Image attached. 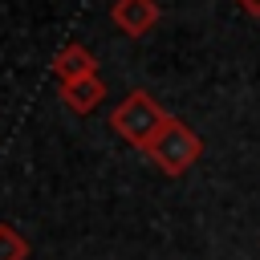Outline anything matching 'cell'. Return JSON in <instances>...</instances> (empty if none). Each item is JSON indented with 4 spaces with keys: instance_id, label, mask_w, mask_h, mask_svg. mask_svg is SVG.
<instances>
[{
    "instance_id": "cell-1",
    "label": "cell",
    "mask_w": 260,
    "mask_h": 260,
    "mask_svg": "<svg viewBox=\"0 0 260 260\" xmlns=\"http://www.w3.org/2000/svg\"><path fill=\"white\" fill-rule=\"evenodd\" d=\"M167 110L158 106V98H150L146 89H130L114 110H110V130L118 134V138H126L130 146H138V150H146L150 142H154V134L167 126Z\"/></svg>"
},
{
    "instance_id": "cell-2",
    "label": "cell",
    "mask_w": 260,
    "mask_h": 260,
    "mask_svg": "<svg viewBox=\"0 0 260 260\" xmlns=\"http://www.w3.org/2000/svg\"><path fill=\"white\" fill-rule=\"evenodd\" d=\"M162 175H171V179H179V175H187L199 158H203V138L183 122V118H167V126L154 134V142L142 150Z\"/></svg>"
},
{
    "instance_id": "cell-3",
    "label": "cell",
    "mask_w": 260,
    "mask_h": 260,
    "mask_svg": "<svg viewBox=\"0 0 260 260\" xmlns=\"http://www.w3.org/2000/svg\"><path fill=\"white\" fill-rule=\"evenodd\" d=\"M110 20L126 37H146L162 20V8H158V0H114L110 4Z\"/></svg>"
},
{
    "instance_id": "cell-4",
    "label": "cell",
    "mask_w": 260,
    "mask_h": 260,
    "mask_svg": "<svg viewBox=\"0 0 260 260\" xmlns=\"http://www.w3.org/2000/svg\"><path fill=\"white\" fill-rule=\"evenodd\" d=\"M53 73H57V81H61V85H65V81L93 77V73H98V57H93L85 45L69 41L65 49H57V57H53Z\"/></svg>"
},
{
    "instance_id": "cell-5",
    "label": "cell",
    "mask_w": 260,
    "mask_h": 260,
    "mask_svg": "<svg viewBox=\"0 0 260 260\" xmlns=\"http://www.w3.org/2000/svg\"><path fill=\"white\" fill-rule=\"evenodd\" d=\"M102 98H106V81H102L98 73L61 85V102H65V110H73V114H93V110L102 106Z\"/></svg>"
},
{
    "instance_id": "cell-6",
    "label": "cell",
    "mask_w": 260,
    "mask_h": 260,
    "mask_svg": "<svg viewBox=\"0 0 260 260\" xmlns=\"http://www.w3.org/2000/svg\"><path fill=\"white\" fill-rule=\"evenodd\" d=\"M0 260H28V240L12 223H0Z\"/></svg>"
},
{
    "instance_id": "cell-7",
    "label": "cell",
    "mask_w": 260,
    "mask_h": 260,
    "mask_svg": "<svg viewBox=\"0 0 260 260\" xmlns=\"http://www.w3.org/2000/svg\"><path fill=\"white\" fill-rule=\"evenodd\" d=\"M236 4H240L244 16H256V20H260V0H236Z\"/></svg>"
}]
</instances>
